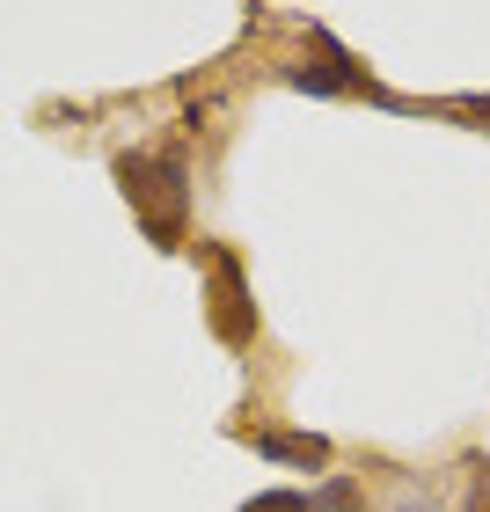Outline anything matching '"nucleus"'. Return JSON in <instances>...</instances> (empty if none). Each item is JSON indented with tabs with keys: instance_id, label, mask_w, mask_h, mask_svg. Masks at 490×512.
Returning a JSON list of instances; mask_svg holds the SVG:
<instances>
[{
	"instance_id": "obj_1",
	"label": "nucleus",
	"mask_w": 490,
	"mask_h": 512,
	"mask_svg": "<svg viewBox=\"0 0 490 512\" xmlns=\"http://www.w3.org/2000/svg\"><path fill=\"white\" fill-rule=\"evenodd\" d=\"M118 183L132 198V213L147 220V235L161 249L183 242V213H191V183H183L176 154H118Z\"/></svg>"
},
{
	"instance_id": "obj_2",
	"label": "nucleus",
	"mask_w": 490,
	"mask_h": 512,
	"mask_svg": "<svg viewBox=\"0 0 490 512\" xmlns=\"http://www.w3.org/2000/svg\"><path fill=\"white\" fill-rule=\"evenodd\" d=\"M213 330L227 337V344H249V330H256V308H249V293H242V271H235V256H213Z\"/></svg>"
},
{
	"instance_id": "obj_3",
	"label": "nucleus",
	"mask_w": 490,
	"mask_h": 512,
	"mask_svg": "<svg viewBox=\"0 0 490 512\" xmlns=\"http://www.w3.org/2000/svg\"><path fill=\"white\" fill-rule=\"evenodd\" d=\"M256 447H264L271 461H293V469H322V461H330V447H322V439H308V432H264Z\"/></svg>"
},
{
	"instance_id": "obj_4",
	"label": "nucleus",
	"mask_w": 490,
	"mask_h": 512,
	"mask_svg": "<svg viewBox=\"0 0 490 512\" xmlns=\"http://www.w3.org/2000/svg\"><path fill=\"white\" fill-rule=\"evenodd\" d=\"M242 512H315V505L300 498V491H264V498H249Z\"/></svg>"
},
{
	"instance_id": "obj_5",
	"label": "nucleus",
	"mask_w": 490,
	"mask_h": 512,
	"mask_svg": "<svg viewBox=\"0 0 490 512\" xmlns=\"http://www.w3.org/2000/svg\"><path fill=\"white\" fill-rule=\"evenodd\" d=\"M322 505H330V512H352L359 491H352V483H330V491H322Z\"/></svg>"
},
{
	"instance_id": "obj_6",
	"label": "nucleus",
	"mask_w": 490,
	"mask_h": 512,
	"mask_svg": "<svg viewBox=\"0 0 490 512\" xmlns=\"http://www.w3.org/2000/svg\"><path fill=\"white\" fill-rule=\"evenodd\" d=\"M469 512H490V469H483V483H476V498H469Z\"/></svg>"
}]
</instances>
